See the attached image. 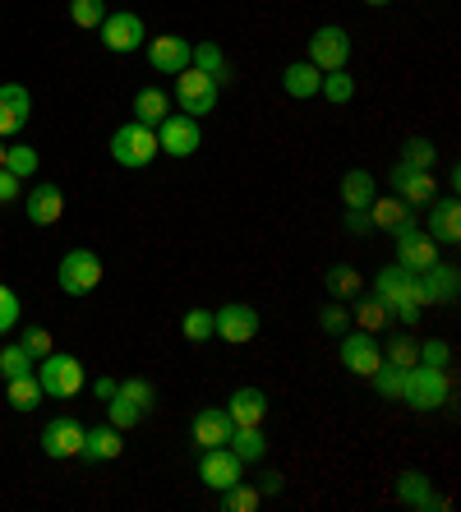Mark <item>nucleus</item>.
<instances>
[{"instance_id":"37998d69","label":"nucleus","mask_w":461,"mask_h":512,"mask_svg":"<svg viewBox=\"0 0 461 512\" xmlns=\"http://www.w3.org/2000/svg\"><path fill=\"white\" fill-rule=\"evenodd\" d=\"M180 333L190 337V342H208L213 337V310H190L185 323H180Z\"/></svg>"},{"instance_id":"58836bf2","label":"nucleus","mask_w":461,"mask_h":512,"mask_svg":"<svg viewBox=\"0 0 461 512\" xmlns=\"http://www.w3.org/2000/svg\"><path fill=\"white\" fill-rule=\"evenodd\" d=\"M379 351H383L388 365H397V370H411L415 365V337H406V333L388 337V346H379Z\"/></svg>"},{"instance_id":"b1692460","label":"nucleus","mask_w":461,"mask_h":512,"mask_svg":"<svg viewBox=\"0 0 461 512\" xmlns=\"http://www.w3.org/2000/svg\"><path fill=\"white\" fill-rule=\"evenodd\" d=\"M226 416H231V425H263V416H268V393H263V388H236L231 402H226Z\"/></svg>"},{"instance_id":"864d4df0","label":"nucleus","mask_w":461,"mask_h":512,"mask_svg":"<svg viewBox=\"0 0 461 512\" xmlns=\"http://www.w3.org/2000/svg\"><path fill=\"white\" fill-rule=\"evenodd\" d=\"M0 167H5V143H0Z\"/></svg>"},{"instance_id":"cd10ccee","label":"nucleus","mask_w":461,"mask_h":512,"mask_svg":"<svg viewBox=\"0 0 461 512\" xmlns=\"http://www.w3.org/2000/svg\"><path fill=\"white\" fill-rule=\"evenodd\" d=\"M323 286H328V296H337V300H355L360 291H365V277L355 273L351 263H332L328 277H323Z\"/></svg>"},{"instance_id":"6ab92c4d","label":"nucleus","mask_w":461,"mask_h":512,"mask_svg":"<svg viewBox=\"0 0 461 512\" xmlns=\"http://www.w3.org/2000/svg\"><path fill=\"white\" fill-rule=\"evenodd\" d=\"M420 286H425V305H457V296H461L457 268H452V263H443V259H438L434 268H425V273H420Z\"/></svg>"},{"instance_id":"3c124183","label":"nucleus","mask_w":461,"mask_h":512,"mask_svg":"<svg viewBox=\"0 0 461 512\" xmlns=\"http://www.w3.org/2000/svg\"><path fill=\"white\" fill-rule=\"evenodd\" d=\"M93 393H97V402H111V397H116V379H107V374H102V379L93 383Z\"/></svg>"},{"instance_id":"a211bd4d","label":"nucleus","mask_w":461,"mask_h":512,"mask_svg":"<svg viewBox=\"0 0 461 512\" xmlns=\"http://www.w3.org/2000/svg\"><path fill=\"white\" fill-rule=\"evenodd\" d=\"M33 116V97L24 84H0V139L5 134H19Z\"/></svg>"},{"instance_id":"f8f14e48","label":"nucleus","mask_w":461,"mask_h":512,"mask_svg":"<svg viewBox=\"0 0 461 512\" xmlns=\"http://www.w3.org/2000/svg\"><path fill=\"white\" fill-rule=\"evenodd\" d=\"M392 190H397V199L402 203H411V208H420V203H434L438 199V180H434V171H415V167H406V162H392Z\"/></svg>"},{"instance_id":"9b49d317","label":"nucleus","mask_w":461,"mask_h":512,"mask_svg":"<svg viewBox=\"0 0 461 512\" xmlns=\"http://www.w3.org/2000/svg\"><path fill=\"white\" fill-rule=\"evenodd\" d=\"M213 337H222V342H231V346L254 342V337H259V310H249L240 300L222 305V310L213 314Z\"/></svg>"},{"instance_id":"f257e3e1","label":"nucleus","mask_w":461,"mask_h":512,"mask_svg":"<svg viewBox=\"0 0 461 512\" xmlns=\"http://www.w3.org/2000/svg\"><path fill=\"white\" fill-rule=\"evenodd\" d=\"M374 296L388 305V314L397 323H406V328L420 323V310H425L420 273H411V268H402V263H388V268H379V277H374Z\"/></svg>"},{"instance_id":"a878e982","label":"nucleus","mask_w":461,"mask_h":512,"mask_svg":"<svg viewBox=\"0 0 461 512\" xmlns=\"http://www.w3.org/2000/svg\"><path fill=\"white\" fill-rule=\"evenodd\" d=\"M226 448H231L240 462H263V457H268V439H263L259 425H236L231 439H226Z\"/></svg>"},{"instance_id":"49530a36","label":"nucleus","mask_w":461,"mask_h":512,"mask_svg":"<svg viewBox=\"0 0 461 512\" xmlns=\"http://www.w3.org/2000/svg\"><path fill=\"white\" fill-rule=\"evenodd\" d=\"M319 323L328 328V333H346V328H351V310H346L342 300H332V305L319 310Z\"/></svg>"},{"instance_id":"c85d7f7f","label":"nucleus","mask_w":461,"mask_h":512,"mask_svg":"<svg viewBox=\"0 0 461 512\" xmlns=\"http://www.w3.org/2000/svg\"><path fill=\"white\" fill-rule=\"evenodd\" d=\"M342 199H346V208H369V203L379 199V185H374L369 171H346L342 176Z\"/></svg>"},{"instance_id":"79ce46f5","label":"nucleus","mask_w":461,"mask_h":512,"mask_svg":"<svg viewBox=\"0 0 461 512\" xmlns=\"http://www.w3.org/2000/svg\"><path fill=\"white\" fill-rule=\"evenodd\" d=\"M70 19L79 28H102V19H107V5H102V0H70Z\"/></svg>"},{"instance_id":"bb28decb","label":"nucleus","mask_w":461,"mask_h":512,"mask_svg":"<svg viewBox=\"0 0 461 512\" xmlns=\"http://www.w3.org/2000/svg\"><path fill=\"white\" fill-rule=\"evenodd\" d=\"M171 116V97L162 93V88H139V93H134V120H139V125H162V120Z\"/></svg>"},{"instance_id":"9d476101","label":"nucleus","mask_w":461,"mask_h":512,"mask_svg":"<svg viewBox=\"0 0 461 512\" xmlns=\"http://www.w3.org/2000/svg\"><path fill=\"white\" fill-rule=\"evenodd\" d=\"M199 480L213 489V494H222V489H231V485H240V480H245V462H240L231 448H203Z\"/></svg>"},{"instance_id":"dca6fc26","label":"nucleus","mask_w":461,"mask_h":512,"mask_svg":"<svg viewBox=\"0 0 461 512\" xmlns=\"http://www.w3.org/2000/svg\"><path fill=\"white\" fill-rule=\"evenodd\" d=\"M190 51H194V42H185V37H176V33L153 37V42H148V65H153L157 74H180V70H190Z\"/></svg>"},{"instance_id":"f03ea898","label":"nucleus","mask_w":461,"mask_h":512,"mask_svg":"<svg viewBox=\"0 0 461 512\" xmlns=\"http://www.w3.org/2000/svg\"><path fill=\"white\" fill-rule=\"evenodd\" d=\"M448 397H452L448 370H429V365L402 370V402L411 411H438V406H448Z\"/></svg>"},{"instance_id":"4468645a","label":"nucleus","mask_w":461,"mask_h":512,"mask_svg":"<svg viewBox=\"0 0 461 512\" xmlns=\"http://www.w3.org/2000/svg\"><path fill=\"white\" fill-rule=\"evenodd\" d=\"M337 356H342V365L351 374H360V379H369V374L383 365L379 342H374V333H365V328H360V333H342V351H337Z\"/></svg>"},{"instance_id":"aec40b11","label":"nucleus","mask_w":461,"mask_h":512,"mask_svg":"<svg viewBox=\"0 0 461 512\" xmlns=\"http://www.w3.org/2000/svg\"><path fill=\"white\" fill-rule=\"evenodd\" d=\"M120 453H125V429H116L111 420L97 429H83L79 457H88V462H116Z\"/></svg>"},{"instance_id":"0eeeda50","label":"nucleus","mask_w":461,"mask_h":512,"mask_svg":"<svg viewBox=\"0 0 461 512\" xmlns=\"http://www.w3.org/2000/svg\"><path fill=\"white\" fill-rule=\"evenodd\" d=\"M56 282L65 296H88L97 282H102V259L93 250H70L56 268Z\"/></svg>"},{"instance_id":"72a5a7b5","label":"nucleus","mask_w":461,"mask_h":512,"mask_svg":"<svg viewBox=\"0 0 461 512\" xmlns=\"http://www.w3.org/2000/svg\"><path fill=\"white\" fill-rule=\"evenodd\" d=\"M397 162H406V167H415V171H434V162H438L434 139H420V134H415V139H406Z\"/></svg>"},{"instance_id":"473e14b6","label":"nucleus","mask_w":461,"mask_h":512,"mask_svg":"<svg viewBox=\"0 0 461 512\" xmlns=\"http://www.w3.org/2000/svg\"><path fill=\"white\" fill-rule=\"evenodd\" d=\"M5 397H10L14 411H37V402H42V383H37V374H19V379L5 383Z\"/></svg>"},{"instance_id":"8fccbe9b","label":"nucleus","mask_w":461,"mask_h":512,"mask_svg":"<svg viewBox=\"0 0 461 512\" xmlns=\"http://www.w3.org/2000/svg\"><path fill=\"white\" fill-rule=\"evenodd\" d=\"M19 185H24V180L14 176V171L0 167V203H14V199H19Z\"/></svg>"},{"instance_id":"09e8293b","label":"nucleus","mask_w":461,"mask_h":512,"mask_svg":"<svg viewBox=\"0 0 461 512\" xmlns=\"http://www.w3.org/2000/svg\"><path fill=\"white\" fill-rule=\"evenodd\" d=\"M254 489H259L263 499H272V494H282V489H286V476H282V471H263Z\"/></svg>"},{"instance_id":"7ed1b4c3","label":"nucleus","mask_w":461,"mask_h":512,"mask_svg":"<svg viewBox=\"0 0 461 512\" xmlns=\"http://www.w3.org/2000/svg\"><path fill=\"white\" fill-rule=\"evenodd\" d=\"M157 153H162V148H157V130H153V125L130 120V125H120V130L111 134V157H116L120 167L139 171V167H148Z\"/></svg>"},{"instance_id":"a18cd8bd","label":"nucleus","mask_w":461,"mask_h":512,"mask_svg":"<svg viewBox=\"0 0 461 512\" xmlns=\"http://www.w3.org/2000/svg\"><path fill=\"white\" fill-rule=\"evenodd\" d=\"M19 346H24V351H28V356H33V360H42V356H51V333H47V328H37V323H33V328H24V337H19Z\"/></svg>"},{"instance_id":"603ef678","label":"nucleus","mask_w":461,"mask_h":512,"mask_svg":"<svg viewBox=\"0 0 461 512\" xmlns=\"http://www.w3.org/2000/svg\"><path fill=\"white\" fill-rule=\"evenodd\" d=\"M365 5H374V10H383V5H392V0H365Z\"/></svg>"},{"instance_id":"de8ad7c7","label":"nucleus","mask_w":461,"mask_h":512,"mask_svg":"<svg viewBox=\"0 0 461 512\" xmlns=\"http://www.w3.org/2000/svg\"><path fill=\"white\" fill-rule=\"evenodd\" d=\"M346 236H369L374 231V222H369V208H346Z\"/></svg>"},{"instance_id":"c03bdc74","label":"nucleus","mask_w":461,"mask_h":512,"mask_svg":"<svg viewBox=\"0 0 461 512\" xmlns=\"http://www.w3.org/2000/svg\"><path fill=\"white\" fill-rule=\"evenodd\" d=\"M14 328H19V296L0 282V333H14Z\"/></svg>"},{"instance_id":"ea45409f","label":"nucleus","mask_w":461,"mask_h":512,"mask_svg":"<svg viewBox=\"0 0 461 512\" xmlns=\"http://www.w3.org/2000/svg\"><path fill=\"white\" fill-rule=\"evenodd\" d=\"M369 379H374V393L388 397V402H397V397H402V370H397V365H388V360H383Z\"/></svg>"},{"instance_id":"f704fd0d","label":"nucleus","mask_w":461,"mask_h":512,"mask_svg":"<svg viewBox=\"0 0 461 512\" xmlns=\"http://www.w3.org/2000/svg\"><path fill=\"white\" fill-rule=\"evenodd\" d=\"M415 365H429V370H448L452 365V346L443 337H425L415 342Z\"/></svg>"},{"instance_id":"4be33fe9","label":"nucleus","mask_w":461,"mask_h":512,"mask_svg":"<svg viewBox=\"0 0 461 512\" xmlns=\"http://www.w3.org/2000/svg\"><path fill=\"white\" fill-rule=\"evenodd\" d=\"M420 227H425L438 245H457V240H461V208H457V199H434V203H429V217L420 222Z\"/></svg>"},{"instance_id":"e433bc0d","label":"nucleus","mask_w":461,"mask_h":512,"mask_svg":"<svg viewBox=\"0 0 461 512\" xmlns=\"http://www.w3.org/2000/svg\"><path fill=\"white\" fill-rule=\"evenodd\" d=\"M319 93L328 97L332 107H346V102H351V97H355V79H351V74H346V70H332V74H323Z\"/></svg>"},{"instance_id":"1a4fd4ad","label":"nucleus","mask_w":461,"mask_h":512,"mask_svg":"<svg viewBox=\"0 0 461 512\" xmlns=\"http://www.w3.org/2000/svg\"><path fill=\"white\" fill-rule=\"evenodd\" d=\"M199 143H203V130H199V120L185 116V111H171V116L157 125V148H162L166 157H194L199 153Z\"/></svg>"},{"instance_id":"20e7f679","label":"nucleus","mask_w":461,"mask_h":512,"mask_svg":"<svg viewBox=\"0 0 461 512\" xmlns=\"http://www.w3.org/2000/svg\"><path fill=\"white\" fill-rule=\"evenodd\" d=\"M37 383H42V397H74L83 388V365L79 356H60V351H51V356L37 360Z\"/></svg>"},{"instance_id":"412c9836","label":"nucleus","mask_w":461,"mask_h":512,"mask_svg":"<svg viewBox=\"0 0 461 512\" xmlns=\"http://www.w3.org/2000/svg\"><path fill=\"white\" fill-rule=\"evenodd\" d=\"M397 499H402L406 508H415V512L448 508V499H438L434 494V480L420 476V471H402V476H397Z\"/></svg>"},{"instance_id":"f3484780","label":"nucleus","mask_w":461,"mask_h":512,"mask_svg":"<svg viewBox=\"0 0 461 512\" xmlns=\"http://www.w3.org/2000/svg\"><path fill=\"white\" fill-rule=\"evenodd\" d=\"M231 416H226V406H203L199 416L190 420V434L194 443H199V453L203 448H226V439H231Z\"/></svg>"},{"instance_id":"2eb2a0df","label":"nucleus","mask_w":461,"mask_h":512,"mask_svg":"<svg viewBox=\"0 0 461 512\" xmlns=\"http://www.w3.org/2000/svg\"><path fill=\"white\" fill-rule=\"evenodd\" d=\"M83 448V425L74 416H56L47 420V429H42V453L56 457V462H65V457H79Z\"/></svg>"},{"instance_id":"393cba45","label":"nucleus","mask_w":461,"mask_h":512,"mask_svg":"<svg viewBox=\"0 0 461 512\" xmlns=\"http://www.w3.org/2000/svg\"><path fill=\"white\" fill-rule=\"evenodd\" d=\"M319 84H323V70H314L309 60H296V65H286V74H282L286 97H296V102H309V97H319Z\"/></svg>"},{"instance_id":"39448f33","label":"nucleus","mask_w":461,"mask_h":512,"mask_svg":"<svg viewBox=\"0 0 461 512\" xmlns=\"http://www.w3.org/2000/svg\"><path fill=\"white\" fill-rule=\"evenodd\" d=\"M176 102H180V111L185 116H213L217 111V79L213 74H203V70H180L176 74Z\"/></svg>"},{"instance_id":"4c0bfd02","label":"nucleus","mask_w":461,"mask_h":512,"mask_svg":"<svg viewBox=\"0 0 461 512\" xmlns=\"http://www.w3.org/2000/svg\"><path fill=\"white\" fill-rule=\"evenodd\" d=\"M263 503V494L254 485H245V480H240V485H231V489H222V508L226 512H254Z\"/></svg>"},{"instance_id":"c756f323","label":"nucleus","mask_w":461,"mask_h":512,"mask_svg":"<svg viewBox=\"0 0 461 512\" xmlns=\"http://www.w3.org/2000/svg\"><path fill=\"white\" fill-rule=\"evenodd\" d=\"M351 319L360 323L365 333H383V328L392 323V314H388V305H383L379 296H365V291H360V296H355V314H351Z\"/></svg>"},{"instance_id":"7c9ffc66","label":"nucleus","mask_w":461,"mask_h":512,"mask_svg":"<svg viewBox=\"0 0 461 512\" xmlns=\"http://www.w3.org/2000/svg\"><path fill=\"white\" fill-rule=\"evenodd\" d=\"M411 203H402V199H374L369 203V222L379 231H397L402 222H411Z\"/></svg>"},{"instance_id":"5701e85b","label":"nucleus","mask_w":461,"mask_h":512,"mask_svg":"<svg viewBox=\"0 0 461 512\" xmlns=\"http://www.w3.org/2000/svg\"><path fill=\"white\" fill-rule=\"evenodd\" d=\"M60 213H65L60 185H33V190H28V222H33V227H56Z\"/></svg>"},{"instance_id":"c9c22d12","label":"nucleus","mask_w":461,"mask_h":512,"mask_svg":"<svg viewBox=\"0 0 461 512\" xmlns=\"http://www.w3.org/2000/svg\"><path fill=\"white\" fill-rule=\"evenodd\" d=\"M33 365H37V360L28 356L19 342H14V346H0V379H5V383L19 379V374H33Z\"/></svg>"},{"instance_id":"423d86ee","label":"nucleus","mask_w":461,"mask_h":512,"mask_svg":"<svg viewBox=\"0 0 461 512\" xmlns=\"http://www.w3.org/2000/svg\"><path fill=\"white\" fill-rule=\"evenodd\" d=\"M392 236H397V263H402V268L425 273V268H434V263H438V240L429 236L415 217H411V222H402Z\"/></svg>"},{"instance_id":"6e6552de","label":"nucleus","mask_w":461,"mask_h":512,"mask_svg":"<svg viewBox=\"0 0 461 512\" xmlns=\"http://www.w3.org/2000/svg\"><path fill=\"white\" fill-rule=\"evenodd\" d=\"M346 60H351V33L337 24H323L319 33L309 37V65L323 74L332 70H346Z\"/></svg>"},{"instance_id":"2f4dec72","label":"nucleus","mask_w":461,"mask_h":512,"mask_svg":"<svg viewBox=\"0 0 461 512\" xmlns=\"http://www.w3.org/2000/svg\"><path fill=\"white\" fill-rule=\"evenodd\" d=\"M190 65H194V70H203V74H213L217 84H226V79H231V70H226V56H222V47H217V42H194Z\"/></svg>"},{"instance_id":"a19ab883","label":"nucleus","mask_w":461,"mask_h":512,"mask_svg":"<svg viewBox=\"0 0 461 512\" xmlns=\"http://www.w3.org/2000/svg\"><path fill=\"white\" fill-rule=\"evenodd\" d=\"M5 171H14L19 180H28L37 171V153L28 148V143H14V148H5Z\"/></svg>"},{"instance_id":"ddd939ff","label":"nucleus","mask_w":461,"mask_h":512,"mask_svg":"<svg viewBox=\"0 0 461 512\" xmlns=\"http://www.w3.org/2000/svg\"><path fill=\"white\" fill-rule=\"evenodd\" d=\"M143 19L134 10H116L102 19V42H107V51H116V56H125V51H139L143 47Z\"/></svg>"}]
</instances>
